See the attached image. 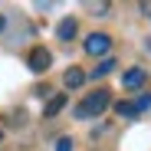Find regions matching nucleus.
Returning <instances> with one entry per match:
<instances>
[{"instance_id":"obj_15","label":"nucleus","mask_w":151,"mask_h":151,"mask_svg":"<svg viewBox=\"0 0 151 151\" xmlns=\"http://www.w3.org/2000/svg\"><path fill=\"white\" fill-rule=\"evenodd\" d=\"M145 49H148V53H151V36H148V40H145Z\"/></svg>"},{"instance_id":"obj_8","label":"nucleus","mask_w":151,"mask_h":151,"mask_svg":"<svg viewBox=\"0 0 151 151\" xmlns=\"http://www.w3.org/2000/svg\"><path fill=\"white\" fill-rule=\"evenodd\" d=\"M115 66H118V63H115L112 56H105V59H99V66L92 69V79H102V76H109V72H112Z\"/></svg>"},{"instance_id":"obj_1","label":"nucleus","mask_w":151,"mask_h":151,"mask_svg":"<svg viewBox=\"0 0 151 151\" xmlns=\"http://www.w3.org/2000/svg\"><path fill=\"white\" fill-rule=\"evenodd\" d=\"M112 105V92L109 89H99V92H89L79 105H76V118H99L105 109Z\"/></svg>"},{"instance_id":"obj_12","label":"nucleus","mask_w":151,"mask_h":151,"mask_svg":"<svg viewBox=\"0 0 151 151\" xmlns=\"http://www.w3.org/2000/svg\"><path fill=\"white\" fill-rule=\"evenodd\" d=\"M92 10H95V17H105L109 13V4H92Z\"/></svg>"},{"instance_id":"obj_6","label":"nucleus","mask_w":151,"mask_h":151,"mask_svg":"<svg viewBox=\"0 0 151 151\" xmlns=\"http://www.w3.org/2000/svg\"><path fill=\"white\" fill-rule=\"evenodd\" d=\"M76 33H79V23H76L72 17H66V20H59V27H56V36L63 40V43H69Z\"/></svg>"},{"instance_id":"obj_10","label":"nucleus","mask_w":151,"mask_h":151,"mask_svg":"<svg viewBox=\"0 0 151 151\" xmlns=\"http://www.w3.org/2000/svg\"><path fill=\"white\" fill-rule=\"evenodd\" d=\"M132 105H135V112H138V115H141V112H148V109H151V92H141Z\"/></svg>"},{"instance_id":"obj_2","label":"nucleus","mask_w":151,"mask_h":151,"mask_svg":"<svg viewBox=\"0 0 151 151\" xmlns=\"http://www.w3.org/2000/svg\"><path fill=\"white\" fill-rule=\"evenodd\" d=\"M27 66H30V72H49V66H53V53H49L46 46H33L30 49V56H27Z\"/></svg>"},{"instance_id":"obj_14","label":"nucleus","mask_w":151,"mask_h":151,"mask_svg":"<svg viewBox=\"0 0 151 151\" xmlns=\"http://www.w3.org/2000/svg\"><path fill=\"white\" fill-rule=\"evenodd\" d=\"M4 27H7V17H4V13H0V33H4Z\"/></svg>"},{"instance_id":"obj_3","label":"nucleus","mask_w":151,"mask_h":151,"mask_svg":"<svg viewBox=\"0 0 151 151\" xmlns=\"http://www.w3.org/2000/svg\"><path fill=\"white\" fill-rule=\"evenodd\" d=\"M82 49H86L89 56H105L109 49H112V36L109 33H89L86 43H82Z\"/></svg>"},{"instance_id":"obj_5","label":"nucleus","mask_w":151,"mask_h":151,"mask_svg":"<svg viewBox=\"0 0 151 151\" xmlns=\"http://www.w3.org/2000/svg\"><path fill=\"white\" fill-rule=\"evenodd\" d=\"M66 102H69V95H66V92H56V95L46 102V109H43V118H56V115L66 109Z\"/></svg>"},{"instance_id":"obj_11","label":"nucleus","mask_w":151,"mask_h":151,"mask_svg":"<svg viewBox=\"0 0 151 151\" xmlns=\"http://www.w3.org/2000/svg\"><path fill=\"white\" fill-rule=\"evenodd\" d=\"M56 151H72V138H59L56 141Z\"/></svg>"},{"instance_id":"obj_9","label":"nucleus","mask_w":151,"mask_h":151,"mask_svg":"<svg viewBox=\"0 0 151 151\" xmlns=\"http://www.w3.org/2000/svg\"><path fill=\"white\" fill-rule=\"evenodd\" d=\"M115 112H118L122 118H135V115H138L135 105H132V102H125V99H122V102H115Z\"/></svg>"},{"instance_id":"obj_7","label":"nucleus","mask_w":151,"mask_h":151,"mask_svg":"<svg viewBox=\"0 0 151 151\" xmlns=\"http://www.w3.org/2000/svg\"><path fill=\"white\" fill-rule=\"evenodd\" d=\"M63 82H66V89H79V86L86 82V72H82L79 66H72V69H66V76H63Z\"/></svg>"},{"instance_id":"obj_13","label":"nucleus","mask_w":151,"mask_h":151,"mask_svg":"<svg viewBox=\"0 0 151 151\" xmlns=\"http://www.w3.org/2000/svg\"><path fill=\"white\" fill-rule=\"evenodd\" d=\"M141 13H145V17L151 20V4H141Z\"/></svg>"},{"instance_id":"obj_4","label":"nucleus","mask_w":151,"mask_h":151,"mask_svg":"<svg viewBox=\"0 0 151 151\" xmlns=\"http://www.w3.org/2000/svg\"><path fill=\"white\" fill-rule=\"evenodd\" d=\"M145 82H148V69H141V66H132V69H125V72H122V86L128 89V92L145 89Z\"/></svg>"}]
</instances>
